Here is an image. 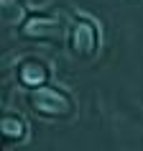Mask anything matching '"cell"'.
Segmentation results:
<instances>
[{
    "label": "cell",
    "instance_id": "obj_3",
    "mask_svg": "<svg viewBox=\"0 0 143 151\" xmlns=\"http://www.w3.org/2000/svg\"><path fill=\"white\" fill-rule=\"evenodd\" d=\"M26 33L28 36H39V39H56V36H61V26L41 18V21H31L26 26Z\"/></svg>",
    "mask_w": 143,
    "mask_h": 151
},
{
    "label": "cell",
    "instance_id": "obj_2",
    "mask_svg": "<svg viewBox=\"0 0 143 151\" xmlns=\"http://www.w3.org/2000/svg\"><path fill=\"white\" fill-rule=\"evenodd\" d=\"M97 49V31L95 26L89 23V21H79L77 28H74V51L82 56H89L95 54Z\"/></svg>",
    "mask_w": 143,
    "mask_h": 151
},
{
    "label": "cell",
    "instance_id": "obj_1",
    "mask_svg": "<svg viewBox=\"0 0 143 151\" xmlns=\"http://www.w3.org/2000/svg\"><path fill=\"white\" fill-rule=\"evenodd\" d=\"M33 108L44 115H69L72 113V103L59 90H51V87H41L33 95Z\"/></svg>",
    "mask_w": 143,
    "mask_h": 151
},
{
    "label": "cell",
    "instance_id": "obj_5",
    "mask_svg": "<svg viewBox=\"0 0 143 151\" xmlns=\"http://www.w3.org/2000/svg\"><path fill=\"white\" fill-rule=\"evenodd\" d=\"M0 131H3L5 136H10V138H21V136L26 133L21 118H3L0 120Z\"/></svg>",
    "mask_w": 143,
    "mask_h": 151
},
{
    "label": "cell",
    "instance_id": "obj_4",
    "mask_svg": "<svg viewBox=\"0 0 143 151\" xmlns=\"http://www.w3.org/2000/svg\"><path fill=\"white\" fill-rule=\"evenodd\" d=\"M21 77H23L26 85H44V80H46V69H44L41 64H26L23 72H21Z\"/></svg>",
    "mask_w": 143,
    "mask_h": 151
}]
</instances>
